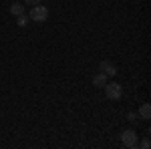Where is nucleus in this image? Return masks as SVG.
<instances>
[{
	"label": "nucleus",
	"instance_id": "nucleus-8",
	"mask_svg": "<svg viewBox=\"0 0 151 149\" xmlns=\"http://www.w3.org/2000/svg\"><path fill=\"white\" fill-rule=\"evenodd\" d=\"M16 22H18V26H26V24H28V16H26V14H18V16H16Z\"/></svg>",
	"mask_w": 151,
	"mask_h": 149
},
{
	"label": "nucleus",
	"instance_id": "nucleus-7",
	"mask_svg": "<svg viewBox=\"0 0 151 149\" xmlns=\"http://www.w3.org/2000/svg\"><path fill=\"white\" fill-rule=\"evenodd\" d=\"M22 12H24V6L20 2H14L10 6V14H14V16H18V14H22Z\"/></svg>",
	"mask_w": 151,
	"mask_h": 149
},
{
	"label": "nucleus",
	"instance_id": "nucleus-3",
	"mask_svg": "<svg viewBox=\"0 0 151 149\" xmlns=\"http://www.w3.org/2000/svg\"><path fill=\"white\" fill-rule=\"evenodd\" d=\"M121 141H123L125 147H137V145H139V141H137V133H135L133 129H125V131L121 133Z\"/></svg>",
	"mask_w": 151,
	"mask_h": 149
},
{
	"label": "nucleus",
	"instance_id": "nucleus-2",
	"mask_svg": "<svg viewBox=\"0 0 151 149\" xmlns=\"http://www.w3.org/2000/svg\"><path fill=\"white\" fill-rule=\"evenodd\" d=\"M105 91H107V97L113 99V101H119L123 97V87L119 83H107L105 85Z\"/></svg>",
	"mask_w": 151,
	"mask_h": 149
},
{
	"label": "nucleus",
	"instance_id": "nucleus-9",
	"mask_svg": "<svg viewBox=\"0 0 151 149\" xmlns=\"http://www.w3.org/2000/svg\"><path fill=\"white\" fill-rule=\"evenodd\" d=\"M24 2H26L28 6H36V4H40L42 0H24Z\"/></svg>",
	"mask_w": 151,
	"mask_h": 149
},
{
	"label": "nucleus",
	"instance_id": "nucleus-1",
	"mask_svg": "<svg viewBox=\"0 0 151 149\" xmlns=\"http://www.w3.org/2000/svg\"><path fill=\"white\" fill-rule=\"evenodd\" d=\"M30 20H35V22H45L48 18V8L47 6H40V4H36L32 6V10H30V16H28Z\"/></svg>",
	"mask_w": 151,
	"mask_h": 149
},
{
	"label": "nucleus",
	"instance_id": "nucleus-4",
	"mask_svg": "<svg viewBox=\"0 0 151 149\" xmlns=\"http://www.w3.org/2000/svg\"><path fill=\"white\" fill-rule=\"evenodd\" d=\"M99 69H101V73H105L107 77H113V75L117 73L115 65H113V63H109V60H101V65H99Z\"/></svg>",
	"mask_w": 151,
	"mask_h": 149
},
{
	"label": "nucleus",
	"instance_id": "nucleus-5",
	"mask_svg": "<svg viewBox=\"0 0 151 149\" xmlns=\"http://www.w3.org/2000/svg\"><path fill=\"white\" fill-rule=\"evenodd\" d=\"M139 117L141 119H151V105L149 103H143L139 107Z\"/></svg>",
	"mask_w": 151,
	"mask_h": 149
},
{
	"label": "nucleus",
	"instance_id": "nucleus-10",
	"mask_svg": "<svg viewBox=\"0 0 151 149\" xmlns=\"http://www.w3.org/2000/svg\"><path fill=\"white\" fill-rule=\"evenodd\" d=\"M141 147H143V149L149 147V139H143V141H141Z\"/></svg>",
	"mask_w": 151,
	"mask_h": 149
},
{
	"label": "nucleus",
	"instance_id": "nucleus-6",
	"mask_svg": "<svg viewBox=\"0 0 151 149\" xmlns=\"http://www.w3.org/2000/svg\"><path fill=\"white\" fill-rule=\"evenodd\" d=\"M93 85H95V87H105V85H107V75H105V73L95 75V77H93Z\"/></svg>",
	"mask_w": 151,
	"mask_h": 149
}]
</instances>
